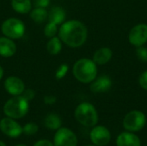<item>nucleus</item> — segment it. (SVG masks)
Here are the masks:
<instances>
[{"label": "nucleus", "mask_w": 147, "mask_h": 146, "mask_svg": "<svg viewBox=\"0 0 147 146\" xmlns=\"http://www.w3.org/2000/svg\"><path fill=\"white\" fill-rule=\"evenodd\" d=\"M112 56L113 52L109 47H101L95 52L93 55V61L98 65H103L110 61Z\"/></svg>", "instance_id": "15"}, {"label": "nucleus", "mask_w": 147, "mask_h": 146, "mask_svg": "<svg viewBox=\"0 0 147 146\" xmlns=\"http://www.w3.org/2000/svg\"><path fill=\"white\" fill-rule=\"evenodd\" d=\"M22 96L26 100H28V101L29 102V101H31V100H33V99L34 98V96H35V92H34L33 89H25L24 91L22 92Z\"/></svg>", "instance_id": "26"}, {"label": "nucleus", "mask_w": 147, "mask_h": 146, "mask_svg": "<svg viewBox=\"0 0 147 146\" xmlns=\"http://www.w3.org/2000/svg\"><path fill=\"white\" fill-rule=\"evenodd\" d=\"M3 74H4V71H3V67L0 65V80L3 78Z\"/></svg>", "instance_id": "30"}, {"label": "nucleus", "mask_w": 147, "mask_h": 146, "mask_svg": "<svg viewBox=\"0 0 147 146\" xmlns=\"http://www.w3.org/2000/svg\"><path fill=\"white\" fill-rule=\"evenodd\" d=\"M0 130L9 138H18L22 133V127L14 119L6 117L0 120Z\"/></svg>", "instance_id": "10"}, {"label": "nucleus", "mask_w": 147, "mask_h": 146, "mask_svg": "<svg viewBox=\"0 0 147 146\" xmlns=\"http://www.w3.org/2000/svg\"><path fill=\"white\" fill-rule=\"evenodd\" d=\"M117 146H141L140 138L131 132L121 133L116 139Z\"/></svg>", "instance_id": "13"}, {"label": "nucleus", "mask_w": 147, "mask_h": 146, "mask_svg": "<svg viewBox=\"0 0 147 146\" xmlns=\"http://www.w3.org/2000/svg\"><path fill=\"white\" fill-rule=\"evenodd\" d=\"M58 32H59L58 25H56L55 23L51 22H48L44 28V34L46 37H47L49 39L56 36Z\"/></svg>", "instance_id": "21"}, {"label": "nucleus", "mask_w": 147, "mask_h": 146, "mask_svg": "<svg viewBox=\"0 0 147 146\" xmlns=\"http://www.w3.org/2000/svg\"><path fill=\"white\" fill-rule=\"evenodd\" d=\"M16 52V45L13 40L3 36L0 37V56L3 58H10Z\"/></svg>", "instance_id": "14"}, {"label": "nucleus", "mask_w": 147, "mask_h": 146, "mask_svg": "<svg viewBox=\"0 0 147 146\" xmlns=\"http://www.w3.org/2000/svg\"><path fill=\"white\" fill-rule=\"evenodd\" d=\"M16 146H27V145H22H22H16Z\"/></svg>", "instance_id": "32"}, {"label": "nucleus", "mask_w": 147, "mask_h": 146, "mask_svg": "<svg viewBox=\"0 0 147 146\" xmlns=\"http://www.w3.org/2000/svg\"><path fill=\"white\" fill-rule=\"evenodd\" d=\"M0 146H6V145L3 141H0Z\"/></svg>", "instance_id": "31"}, {"label": "nucleus", "mask_w": 147, "mask_h": 146, "mask_svg": "<svg viewBox=\"0 0 147 146\" xmlns=\"http://www.w3.org/2000/svg\"><path fill=\"white\" fill-rule=\"evenodd\" d=\"M85 146H96V145H85Z\"/></svg>", "instance_id": "33"}, {"label": "nucleus", "mask_w": 147, "mask_h": 146, "mask_svg": "<svg viewBox=\"0 0 147 146\" xmlns=\"http://www.w3.org/2000/svg\"><path fill=\"white\" fill-rule=\"evenodd\" d=\"M139 83L140 87L144 89L147 90V71H144L139 78Z\"/></svg>", "instance_id": "27"}, {"label": "nucleus", "mask_w": 147, "mask_h": 146, "mask_svg": "<svg viewBox=\"0 0 147 146\" xmlns=\"http://www.w3.org/2000/svg\"><path fill=\"white\" fill-rule=\"evenodd\" d=\"M74 116L77 121L84 126L93 127L98 122V114L90 102H82L75 109Z\"/></svg>", "instance_id": "4"}, {"label": "nucleus", "mask_w": 147, "mask_h": 146, "mask_svg": "<svg viewBox=\"0 0 147 146\" xmlns=\"http://www.w3.org/2000/svg\"><path fill=\"white\" fill-rule=\"evenodd\" d=\"M146 124V114L139 110H133L126 114L123 119V127L131 133L142 130Z\"/></svg>", "instance_id": "6"}, {"label": "nucleus", "mask_w": 147, "mask_h": 146, "mask_svg": "<svg viewBox=\"0 0 147 146\" xmlns=\"http://www.w3.org/2000/svg\"><path fill=\"white\" fill-rule=\"evenodd\" d=\"M136 55L139 60L142 62H147V47H145L143 46L137 47Z\"/></svg>", "instance_id": "24"}, {"label": "nucleus", "mask_w": 147, "mask_h": 146, "mask_svg": "<svg viewBox=\"0 0 147 146\" xmlns=\"http://www.w3.org/2000/svg\"><path fill=\"white\" fill-rule=\"evenodd\" d=\"M74 77L82 83H90L97 77V65L93 59L83 58L75 62L72 67Z\"/></svg>", "instance_id": "2"}, {"label": "nucleus", "mask_w": 147, "mask_h": 146, "mask_svg": "<svg viewBox=\"0 0 147 146\" xmlns=\"http://www.w3.org/2000/svg\"><path fill=\"white\" fill-rule=\"evenodd\" d=\"M112 87V80L107 75H102L90 83V89L91 92L99 94L108 92Z\"/></svg>", "instance_id": "12"}, {"label": "nucleus", "mask_w": 147, "mask_h": 146, "mask_svg": "<svg viewBox=\"0 0 147 146\" xmlns=\"http://www.w3.org/2000/svg\"><path fill=\"white\" fill-rule=\"evenodd\" d=\"M68 71H69V65L67 64H61L56 70L55 78L58 80L63 79L68 73Z\"/></svg>", "instance_id": "22"}, {"label": "nucleus", "mask_w": 147, "mask_h": 146, "mask_svg": "<svg viewBox=\"0 0 147 146\" xmlns=\"http://www.w3.org/2000/svg\"><path fill=\"white\" fill-rule=\"evenodd\" d=\"M39 130V127L36 124L34 123H28L22 127V133L28 136H31L35 134Z\"/></svg>", "instance_id": "23"}, {"label": "nucleus", "mask_w": 147, "mask_h": 146, "mask_svg": "<svg viewBox=\"0 0 147 146\" xmlns=\"http://www.w3.org/2000/svg\"><path fill=\"white\" fill-rule=\"evenodd\" d=\"M5 90L11 96H20L25 89V84L23 81L16 76L8 77L3 83Z\"/></svg>", "instance_id": "11"}, {"label": "nucleus", "mask_w": 147, "mask_h": 146, "mask_svg": "<svg viewBox=\"0 0 147 146\" xmlns=\"http://www.w3.org/2000/svg\"><path fill=\"white\" fill-rule=\"evenodd\" d=\"M30 18L36 23L44 22L48 17V12L46 8H34L30 11Z\"/></svg>", "instance_id": "20"}, {"label": "nucleus", "mask_w": 147, "mask_h": 146, "mask_svg": "<svg viewBox=\"0 0 147 146\" xmlns=\"http://www.w3.org/2000/svg\"><path fill=\"white\" fill-rule=\"evenodd\" d=\"M65 18L66 12L62 7L54 6L48 12V21L55 23L56 25H61L64 22H65Z\"/></svg>", "instance_id": "16"}, {"label": "nucleus", "mask_w": 147, "mask_h": 146, "mask_svg": "<svg viewBox=\"0 0 147 146\" xmlns=\"http://www.w3.org/2000/svg\"><path fill=\"white\" fill-rule=\"evenodd\" d=\"M59 37L66 46L77 48L83 46L88 37L87 27L78 20H69L64 22L59 28Z\"/></svg>", "instance_id": "1"}, {"label": "nucleus", "mask_w": 147, "mask_h": 146, "mask_svg": "<svg viewBox=\"0 0 147 146\" xmlns=\"http://www.w3.org/2000/svg\"><path fill=\"white\" fill-rule=\"evenodd\" d=\"M3 34L11 40L21 39L25 34V25L18 18L10 17L4 20L1 25Z\"/></svg>", "instance_id": "5"}, {"label": "nucleus", "mask_w": 147, "mask_h": 146, "mask_svg": "<svg viewBox=\"0 0 147 146\" xmlns=\"http://www.w3.org/2000/svg\"><path fill=\"white\" fill-rule=\"evenodd\" d=\"M62 50V41L59 37L54 36L50 38L47 43V51L51 55H57Z\"/></svg>", "instance_id": "19"}, {"label": "nucleus", "mask_w": 147, "mask_h": 146, "mask_svg": "<svg viewBox=\"0 0 147 146\" xmlns=\"http://www.w3.org/2000/svg\"><path fill=\"white\" fill-rule=\"evenodd\" d=\"M90 137L93 145L96 146L107 145L111 139L110 132L103 126H93L92 130L90 131Z\"/></svg>", "instance_id": "9"}, {"label": "nucleus", "mask_w": 147, "mask_h": 146, "mask_svg": "<svg viewBox=\"0 0 147 146\" xmlns=\"http://www.w3.org/2000/svg\"><path fill=\"white\" fill-rule=\"evenodd\" d=\"M51 0H32V4L35 8H47Z\"/></svg>", "instance_id": "25"}, {"label": "nucleus", "mask_w": 147, "mask_h": 146, "mask_svg": "<svg viewBox=\"0 0 147 146\" xmlns=\"http://www.w3.org/2000/svg\"><path fill=\"white\" fill-rule=\"evenodd\" d=\"M44 103L46 105H53L56 102H57V98L55 96H53V95H47V96H44Z\"/></svg>", "instance_id": "28"}, {"label": "nucleus", "mask_w": 147, "mask_h": 146, "mask_svg": "<svg viewBox=\"0 0 147 146\" xmlns=\"http://www.w3.org/2000/svg\"><path fill=\"white\" fill-rule=\"evenodd\" d=\"M29 109L28 101L26 100L22 95L15 96L9 99L3 106V113L7 117L14 120L24 117Z\"/></svg>", "instance_id": "3"}, {"label": "nucleus", "mask_w": 147, "mask_h": 146, "mask_svg": "<svg viewBox=\"0 0 147 146\" xmlns=\"http://www.w3.org/2000/svg\"><path fill=\"white\" fill-rule=\"evenodd\" d=\"M54 146H77L78 138L76 134L66 127H60L57 130L53 138Z\"/></svg>", "instance_id": "7"}, {"label": "nucleus", "mask_w": 147, "mask_h": 146, "mask_svg": "<svg viewBox=\"0 0 147 146\" xmlns=\"http://www.w3.org/2000/svg\"><path fill=\"white\" fill-rule=\"evenodd\" d=\"M33 146H54L52 142H50L47 139H40L37 141Z\"/></svg>", "instance_id": "29"}, {"label": "nucleus", "mask_w": 147, "mask_h": 146, "mask_svg": "<svg viewBox=\"0 0 147 146\" xmlns=\"http://www.w3.org/2000/svg\"><path fill=\"white\" fill-rule=\"evenodd\" d=\"M62 121L56 114H49L44 119V126L49 130H58L61 127Z\"/></svg>", "instance_id": "18"}, {"label": "nucleus", "mask_w": 147, "mask_h": 146, "mask_svg": "<svg viewBox=\"0 0 147 146\" xmlns=\"http://www.w3.org/2000/svg\"><path fill=\"white\" fill-rule=\"evenodd\" d=\"M128 40L136 47L144 46L147 42V24L140 23L133 27L128 34Z\"/></svg>", "instance_id": "8"}, {"label": "nucleus", "mask_w": 147, "mask_h": 146, "mask_svg": "<svg viewBox=\"0 0 147 146\" xmlns=\"http://www.w3.org/2000/svg\"><path fill=\"white\" fill-rule=\"evenodd\" d=\"M32 0H11L12 9L19 14H28L32 9Z\"/></svg>", "instance_id": "17"}]
</instances>
